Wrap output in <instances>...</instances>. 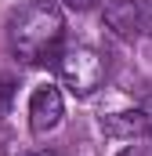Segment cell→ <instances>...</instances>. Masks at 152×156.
<instances>
[{
	"label": "cell",
	"instance_id": "6da1fadb",
	"mask_svg": "<svg viewBox=\"0 0 152 156\" xmlns=\"http://www.w3.org/2000/svg\"><path fill=\"white\" fill-rule=\"evenodd\" d=\"M62 37H65V15L54 0H26L7 18V44L15 58L29 66L54 62V55L62 51Z\"/></svg>",
	"mask_w": 152,
	"mask_h": 156
},
{
	"label": "cell",
	"instance_id": "7a4b0ae2",
	"mask_svg": "<svg viewBox=\"0 0 152 156\" xmlns=\"http://www.w3.org/2000/svg\"><path fill=\"white\" fill-rule=\"evenodd\" d=\"M54 66H58L62 83L73 91L76 98H91L105 83V58L91 44H65L54 55Z\"/></svg>",
	"mask_w": 152,
	"mask_h": 156
},
{
	"label": "cell",
	"instance_id": "3957f363",
	"mask_svg": "<svg viewBox=\"0 0 152 156\" xmlns=\"http://www.w3.org/2000/svg\"><path fill=\"white\" fill-rule=\"evenodd\" d=\"M62 116H65L62 91L54 83H40L36 91H33V98H29V131L36 138H43V134H51L62 123Z\"/></svg>",
	"mask_w": 152,
	"mask_h": 156
},
{
	"label": "cell",
	"instance_id": "277c9868",
	"mask_svg": "<svg viewBox=\"0 0 152 156\" xmlns=\"http://www.w3.org/2000/svg\"><path fill=\"white\" fill-rule=\"evenodd\" d=\"M105 26L116 37L134 40L145 33V7L138 0H109L105 4Z\"/></svg>",
	"mask_w": 152,
	"mask_h": 156
},
{
	"label": "cell",
	"instance_id": "5b68a950",
	"mask_svg": "<svg viewBox=\"0 0 152 156\" xmlns=\"http://www.w3.org/2000/svg\"><path fill=\"white\" fill-rule=\"evenodd\" d=\"M102 131L112 138H149V120L141 109H123V113H109L102 116Z\"/></svg>",
	"mask_w": 152,
	"mask_h": 156
},
{
	"label": "cell",
	"instance_id": "8992f818",
	"mask_svg": "<svg viewBox=\"0 0 152 156\" xmlns=\"http://www.w3.org/2000/svg\"><path fill=\"white\" fill-rule=\"evenodd\" d=\"M69 11H94L98 7V0H62Z\"/></svg>",
	"mask_w": 152,
	"mask_h": 156
},
{
	"label": "cell",
	"instance_id": "52a82bcc",
	"mask_svg": "<svg viewBox=\"0 0 152 156\" xmlns=\"http://www.w3.org/2000/svg\"><path fill=\"white\" fill-rule=\"evenodd\" d=\"M138 109L145 113V120H149V134H152V94L145 98V102H141V105H138Z\"/></svg>",
	"mask_w": 152,
	"mask_h": 156
},
{
	"label": "cell",
	"instance_id": "ba28073f",
	"mask_svg": "<svg viewBox=\"0 0 152 156\" xmlns=\"http://www.w3.org/2000/svg\"><path fill=\"white\" fill-rule=\"evenodd\" d=\"M145 29L152 33V11H145Z\"/></svg>",
	"mask_w": 152,
	"mask_h": 156
},
{
	"label": "cell",
	"instance_id": "9c48e42d",
	"mask_svg": "<svg viewBox=\"0 0 152 156\" xmlns=\"http://www.w3.org/2000/svg\"><path fill=\"white\" fill-rule=\"evenodd\" d=\"M29 156H54V153H29Z\"/></svg>",
	"mask_w": 152,
	"mask_h": 156
}]
</instances>
